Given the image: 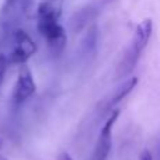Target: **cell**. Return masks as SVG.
Returning a JSON list of instances; mask_svg holds the SVG:
<instances>
[{"label": "cell", "instance_id": "1", "mask_svg": "<svg viewBox=\"0 0 160 160\" xmlns=\"http://www.w3.org/2000/svg\"><path fill=\"white\" fill-rule=\"evenodd\" d=\"M152 31H153V22H152V20H149V18L143 20V21H141L136 25V30H135V32H133L132 41H131L129 47L127 48V51H125L118 68H117V78L118 79H122V78H125V76H128L135 69L142 52H143V49L146 48L148 42H149V39H150Z\"/></svg>", "mask_w": 160, "mask_h": 160}, {"label": "cell", "instance_id": "2", "mask_svg": "<svg viewBox=\"0 0 160 160\" xmlns=\"http://www.w3.org/2000/svg\"><path fill=\"white\" fill-rule=\"evenodd\" d=\"M35 0H4L0 8V28L6 34L20 28V24L30 14Z\"/></svg>", "mask_w": 160, "mask_h": 160}, {"label": "cell", "instance_id": "3", "mask_svg": "<svg viewBox=\"0 0 160 160\" xmlns=\"http://www.w3.org/2000/svg\"><path fill=\"white\" fill-rule=\"evenodd\" d=\"M10 35V52L6 55L11 63H25L37 52V45L34 39L21 28H17Z\"/></svg>", "mask_w": 160, "mask_h": 160}, {"label": "cell", "instance_id": "4", "mask_svg": "<svg viewBox=\"0 0 160 160\" xmlns=\"http://www.w3.org/2000/svg\"><path fill=\"white\" fill-rule=\"evenodd\" d=\"M37 28L39 34L45 38L51 52L58 56L59 53L63 52L66 47V32L65 28L61 25L59 20L52 18H37Z\"/></svg>", "mask_w": 160, "mask_h": 160}, {"label": "cell", "instance_id": "5", "mask_svg": "<svg viewBox=\"0 0 160 160\" xmlns=\"http://www.w3.org/2000/svg\"><path fill=\"white\" fill-rule=\"evenodd\" d=\"M121 111L118 108L112 111L110 115L107 117L104 125H102L101 131L98 133V139H97V145L94 149L93 160H107L110 156L111 148H112V128L115 125L117 119H118Z\"/></svg>", "mask_w": 160, "mask_h": 160}, {"label": "cell", "instance_id": "6", "mask_svg": "<svg viewBox=\"0 0 160 160\" xmlns=\"http://www.w3.org/2000/svg\"><path fill=\"white\" fill-rule=\"evenodd\" d=\"M35 90L37 86H35V80L32 78V73L27 66H22L18 73V78H17L16 86H14L11 100H13V102L16 105H20L24 101H27L35 93Z\"/></svg>", "mask_w": 160, "mask_h": 160}, {"label": "cell", "instance_id": "7", "mask_svg": "<svg viewBox=\"0 0 160 160\" xmlns=\"http://www.w3.org/2000/svg\"><path fill=\"white\" fill-rule=\"evenodd\" d=\"M63 8V0H41L37 10V18L59 20Z\"/></svg>", "mask_w": 160, "mask_h": 160}, {"label": "cell", "instance_id": "8", "mask_svg": "<svg viewBox=\"0 0 160 160\" xmlns=\"http://www.w3.org/2000/svg\"><path fill=\"white\" fill-rule=\"evenodd\" d=\"M136 84H138V78H131L125 83H122L118 87V90H115V93L112 94V97H111V100H110V104H108V108L119 104L128 94L132 93V90L136 87Z\"/></svg>", "mask_w": 160, "mask_h": 160}, {"label": "cell", "instance_id": "9", "mask_svg": "<svg viewBox=\"0 0 160 160\" xmlns=\"http://www.w3.org/2000/svg\"><path fill=\"white\" fill-rule=\"evenodd\" d=\"M7 65H8V61H7V58H6V55L4 53H0V86H2L3 80H4Z\"/></svg>", "mask_w": 160, "mask_h": 160}, {"label": "cell", "instance_id": "10", "mask_svg": "<svg viewBox=\"0 0 160 160\" xmlns=\"http://www.w3.org/2000/svg\"><path fill=\"white\" fill-rule=\"evenodd\" d=\"M139 160H153V156H152V153H150L149 150L145 149L143 152L141 153V156H139Z\"/></svg>", "mask_w": 160, "mask_h": 160}, {"label": "cell", "instance_id": "11", "mask_svg": "<svg viewBox=\"0 0 160 160\" xmlns=\"http://www.w3.org/2000/svg\"><path fill=\"white\" fill-rule=\"evenodd\" d=\"M56 160H75V159H73L68 152H61L58 155V158H56Z\"/></svg>", "mask_w": 160, "mask_h": 160}, {"label": "cell", "instance_id": "12", "mask_svg": "<svg viewBox=\"0 0 160 160\" xmlns=\"http://www.w3.org/2000/svg\"><path fill=\"white\" fill-rule=\"evenodd\" d=\"M0 160H8V159H6L4 156H0Z\"/></svg>", "mask_w": 160, "mask_h": 160}, {"label": "cell", "instance_id": "13", "mask_svg": "<svg viewBox=\"0 0 160 160\" xmlns=\"http://www.w3.org/2000/svg\"><path fill=\"white\" fill-rule=\"evenodd\" d=\"M2 146H3V141L0 139V149H2Z\"/></svg>", "mask_w": 160, "mask_h": 160}]
</instances>
